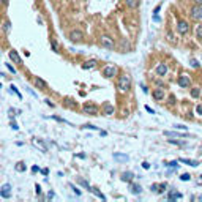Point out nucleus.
<instances>
[{
	"label": "nucleus",
	"instance_id": "nucleus-1",
	"mask_svg": "<svg viewBox=\"0 0 202 202\" xmlns=\"http://www.w3.org/2000/svg\"><path fill=\"white\" fill-rule=\"evenodd\" d=\"M131 87V81L128 76H120V81H119V88L122 92H128Z\"/></svg>",
	"mask_w": 202,
	"mask_h": 202
},
{
	"label": "nucleus",
	"instance_id": "nucleus-2",
	"mask_svg": "<svg viewBox=\"0 0 202 202\" xmlns=\"http://www.w3.org/2000/svg\"><path fill=\"white\" fill-rule=\"evenodd\" d=\"M100 41H101V44H103L106 49H109V50L114 49V41H112L111 38L107 36V35H103V36L100 38Z\"/></svg>",
	"mask_w": 202,
	"mask_h": 202
},
{
	"label": "nucleus",
	"instance_id": "nucleus-3",
	"mask_svg": "<svg viewBox=\"0 0 202 202\" xmlns=\"http://www.w3.org/2000/svg\"><path fill=\"white\" fill-rule=\"evenodd\" d=\"M191 16L193 19H196V21H201L202 19V5H196L191 8Z\"/></svg>",
	"mask_w": 202,
	"mask_h": 202
},
{
	"label": "nucleus",
	"instance_id": "nucleus-4",
	"mask_svg": "<svg viewBox=\"0 0 202 202\" xmlns=\"http://www.w3.org/2000/svg\"><path fill=\"white\" fill-rule=\"evenodd\" d=\"M177 30H178V33H182V35L188 33V30H189L188 22H186V21H178V24H177Z\"/></svg>",
	"mask_w": 202,
	"mask_h": 202
},
{
	"label": "nucleus",
	"instance_id": "nucleus-5",
	"mask_svg": "<svg viewBox=\"0 0 202 202\" xmlns=\"http://www.w3.org/2000/svg\"><path fill=\"white\" fill-rule=\"evenodd\" d=\"M82 111H84V114H90V115H95L96 112H98V107H96L95 104H84Z\"/></svg>",
	"mask_w": 202,
	"mask_h": 202
},
{
	"label": "nucleus",
	"instance_id": "nucleus-6",
	"mask_svg": "<svg viewBox=\"0 0 202 202\" xmlns=\"http://www.w3.org/2000/svg\"><path fill=\"white\" fill-rule=\"evenodd\" d=\"M178 85H180V87H183V88L189 87V85H191V79H189L186 74L180 76V77H178Z\"/></svg>",
	"mask_w": 202,
	"mask_h": 202
},
{
	"label": "nucleus",
	"instance_id": "nucleus-7",
	"mask_svg": "<svg viewBox=\"0 0 202 202\" xmlns=\"http://www.w3.org/2000/svg\"><path fill=\"white\" fill-rule=\"evenodd\" d=\"M103 73H104L106 77H114V76H117V68L115 67H106Z\"/></svg>",
	"mask_w": 202,
	"mask_h": 202
},
{
	"label": "nucleus",
	"instance_id": "nucleus-8",
	"mask_svg": "<svg viewBox=\"0 0 202 202\" xmlns=\"http://www.w3.org/2000/svg\"><path fill=\"white\" fill-rule=\"evenodd\" d=\"M81 38H82V32H81V30H73V32L69 33V40L74 41V43H77Z\"/></svg>",
	"mask_w": 202,
	"mask_h": 202
},
{
	"label": "nucleus",
	"instance_id": "nucleus-9",
	"mask_svg": "<svg viewBox=\"0 0 202 202\" xmlns=\"http://www.w3.org/2000/svg\"><path fill=\"white\" fill-rule=\"evenodd\" d=\"M155 71H156L158 76H166V73H168V67H166L164 63H160V65L156 67V69H155Z\"/></svg>",
	"mask_w": 202,
	"mask_h": 202
},
{
	"label": "nucleus",
	"instance_id": "nucleus-10",
	"mask_svg": "<svg viewBox=\"0 0 202 202\" xmlns=\"http://www.w3.org/2000/svg\"><path fill=\"white\" fill-rule=\"evenodd\" d=\"M153 98L156 100V101L164 100V90H163V88H156V90L153 92Z\"/></svg>",
	"mask_w": 202,
	"mask_h": 202
},
{
	"label": "nucleus",
	"instance_id": "nucleus-11",
	"mask_svg": "<svg viewBox=\"0 0 202 202\" xmlns=\"http://www.w3.org/2000/svg\"><path fill=\"white\" fill-rule=\"evenodd\" d=\"M10 189H11L10 185H3V186H2V191H0V196H2V197H10V196H11V191H10Z\"/></svg>",
	"mask_w": 202,
	"mask_h": 202
},
{
	"label": "nucleus",
	"instance_id": "nucleus-12",
	"mask_svg": "<svg viewBox=\"0 0 202 202\" xmlns=\"http://www.w3.org/2000/svg\"><path fill=\"white\" fill-rule=\"evenodd\" d=\"M180 163H183V164H188V166H193V168H196V166H199V161H194V160H188V158H180L178 160Z\"/></svg>",
	"mask_w": 202,
	"mask_h": 202
},
{
	"label": "nucleus",
	"instance_id": "nucleus-13",
	"mask_svg": "<svg viewBox=\"0 0 202 202\" xmlns=\"http://www.w3.org/2000/svg\"><path fill=\"white\" fill-rule=\"evenodd\" d=\"M114 160L115 161H122V163H126L130 160V156L128 155H120V153H114Z\"/></svg>",
	"mask_w": 202,
	"mask_h": 202
},
{
	"label": "nucleus",
	"instance_id": "nucleus-14",
	"mask_svg": "<svg viewBox=\"0 0 202 202\" xmlns=\"http://www.w3.org/2000/svg\"><path fill=\"white\" fill-rule=\"evenodd\" d=\"M10 59L14 62V63H21V57H19V54L16 50H10Z\"/></svg>",
	"mask_w": 202,
	"mask_h": 202
},
{
	"label": "nucleus",
	"instance_id": "nucleus-15",
	"mask_svg": "<svg viewBox=\"0 0 202 202\" xmlns=\"http://www.w3.org/2000/svg\"><path fill=\"white\" fill-rule=\"evenodd\" d=\"M130 189H131V193H133V194H141L142 193V188L139 185H136V183H131Z\"/></svg>",
	"mask_w": 202,
	"mask_h": 202
},
{
	"label": "nucleus",
	"instance_id": "nucleus-16",
	"mask_svg": "<svg viewBox=\"0 0 202 202\" xmlns=\"http://www.w3.org/2000/svg\"><path fill=\"white\" fill-rule=\"evenodd\" d=\"M35 87H36V88H44L46 82L41 79V77H35Z\"/></svg>",
	"mask_w": 202,
	"mask_h": 202
},
{
	"label": "nucleus",
	"instance_id": "nucleus-17",
	"mask_svg": "<svg viewBox=\"0 0 202 202\" xmlns=\"http://www.w3.org/2000/svg\"><path fill=\"white\" fill-rule=\"evenodd\" d=\"M133 172H123L122 174V180L123 182H133Z\"/></svg>",
	"mask_w": 202,
	"mask_h": 202
},
{
	"label": "nucleus",
	"instance_id": "nucleus-18",
	"mask_svg": "<svg viewBox=\"0 0 202 202\" xmlns=\"http://www.w3.org/2000/svg\"><path fill=\"white\" fill-rule=\"evenodd\" d=\"M95 65H96V60H88L87 63L82 65V68H84V69H90V68L95 67Z\"/></svg>",
	"mask_w": 202,
	"mask_h": 202
},
{
	"label": "nucleus",
	"instance_id": "nucleus-19",
	"mask_svg": "<svg viewBox=\"0 0 202 202\" xmlns=\"http://www.w3.org/2000/svg\"><path fill=\"white\" fill-rule=\"evenodd\" d=\"M139 2H141V0H126V5L130 6V8H136V6L139 5Z\"/></svg>",
	"mask_w": 202,
	"mask_h": 202
},
{
	"label": "nucleus",
	"instance_id": "nucleus-20",
	"mask_svg": "<svg viewBox=\"0 0 202 202\" xmlns=\"http://www.w3.org/2000/svg\"><path fill=\"white\" fill-rule=\"evenodd\" d=\"M164 136H170V137H182V136H185V134L174 133V131H164Z\"/></svg>",
	"mask_w": 202,
	"mask_h": 202
},
{
	"label": "nucleus",
	"instance_id": "nucleus-21",
	"mask_svg": "<svg viewBox=\"0 0 202 202\" xmlns=\"http://www.w3.org/2000/svg\"><path fill=\"white\" fill-rule=\"evenodd\" d=\"M104 114H114V106L112 104H106L104 106Z\"/></svg>",
	"mask_w": 202,
	"mask_h": 202
},
{
	"label": "nucleus",
	"instance_id": "nucleus-22",
	"mask_svg": "<svg viewBox=\"0 0 202 202\" xmlns=\"http://www.w3.org/2000/svg\"><path fill=\"white\" fill-rule=\"evenodd\" d=\"M180 197H182V194H180V193H175V191H174V193H169V199H170V201H174V199H180Z\"/></svg>",
	"mask_w": 202,
	"mask_h": 202
},
{
	"label": "nucleus",
	"instance_id": "nucleus-23",
	"mask_svg": "<svg viewBox=\"0 0 202 202\" xmlns=\"http://www.w3.org/2000/svg\"><path fill=\"white\" fill-rule=\"evenodd\" d=\"M90 191H92L93 194H96V196H98L100 199H104V196H103V194H101V193H100V191H98V189H96V188H92V186H90Z\"/></svg>",
	"mask_w": 202,
	"mask_h": 202
},
{
	"label": "nucleus",
	"instance_id": "nucleus-24",
	"mask_svg": "<svg viewBox=\"0 0 202 202\" xmlns=\"http://www.w3.org/2000/svg\"><path fill=\"white\" fill-rule=\"evenodd\" d=\"M199 95H201V90H199V88H193V90H191V96H193V98H197Z\"/></svg>",
	"mask_w": 202,
	"mask_h": 202
},
{
	"label": "nucleus",
	"instance_id": "nucleus-25",
	"mask_svg": "<svg viewBox=\"0 0 202 202\" xmlns=\"http://www.w3.org/2000/svg\"><path fill=\"white\" fill-rule=\"evenodd\" d=\"M79 185H81V186H84V188H87V189H90V185H88L85 180H79Z\"/></svg>",
	"mask_w": 202,
	"mask_h": 202
},
{
	"label": "nucleus",
	"instance_id": "nucleus-26",
	"mask_svg": "<svg viewBox=\"0 0 202 202\" xmlns=\"http://www.w3.org/2000/svg\"><path fill=\"white\" fill-rule=\"evenodd\" d=\"M189 178H191V177H189V174H182V175H180V180H185V182H188Z\"/></svg>",
	"mask_w": 202,
	"mask_h": 202
},
{
	"label": "nucleus",
	"instance_id": "nucleus-27",
	"mask_svg": "<svg viewBox=\"0 0 202 202\" xmlns=\"http://www.w3.org/2000/svg\"><path fill=\"white\" fill-rule=\"evenodd\" d=\"M196 33H197V36H199V38H202V24L196 29Z\"/></svg>",
	"mask_w": 202,
	"mask_h": 202
},
{
	"label": "nucleus",
	"instance_id": "nucleus-28",
	"mask_svg": "<svg viewBox=\"0 0 202 202\" xmlns=\"http://www.w3.org/2000/svg\"><path fill=\"white\" fill-rule=\"evenodd\" d=\"M166 188H168V185H166V183H161V185H160V189H158V193H163Z\"/></svg>",
	"mask_w": 202,
	"mask_h": 202
},
{
	"label": "nucleus",
	"instance_id": "nucleus-29",
	"mask_svg": "<svg viewBox=\"0 0 202 202\" xmlns=\"http://www.w3.org/2000/svg\"><path fill=\"white\" fill-rule=\"evenodd\" d=\"M10 22H5V24H3V30H5V32H10Z\"/></svg>",
	"mask_w": 202,
	"mask_h": 202
},
{
	"label": "nucleus",
	"instance_id": "nucleus-30",
	"mask_svg": "<svg viewBox=\"0 0 202 202\" xmlns=\"http://www.w3.org/2000/svg\"><path fill=\"white\" fill-rule=\"evenodd\" d=\"M50 46H52V49L57 52V49H59V44H57V41H52V43H50Z\"/></svg>",
	"mask_w": 202,
	"mask_h": 202
},
{
	"label": "nucleus",
	"instance_id": "nucleus-31",
	"mask_svg": "<svg viewBox=\"0 0 202 202\" xmlns=\"http://www.w3.org/2000/svg\"><path fill=\"white\" fill-rule=\"evenodd\" d=\"M196 112H197L199 115H202V104H199V106L196 107Z\"/></svg>",
	"mask_w": 202,
	"mask_h": 202
},
{
	"label": "nucleus",
	"instance_id": "nucleus-32",
	"mask_svg": "<svg viewBox=\"0 0 202 202\" xmlns=\"http://www.w3.org/2000/svg\"><path fill=\"white\" fill-rule=\"evenodd\" d=\"M191 67H194V68H197V67H199V63H197V60H191Z\"/></svg>",
	"mask_w": 202,
	"mask_h": 202
},
{
	"label": "nucleus",
	"instance_id": "nucleus-33",
	"mask_svg": "<svg viewBox=\"0 0 202 202\" xmlns=\"http://www.w3.org/2000/svg\"><path fill=\"white\" fill-rule=\"evenodd\" d=\"M16 169H18V170H25V166L21 163V166H16Z\"/></svg>",
	"mask_w": 202,
	"mask_h": 202
},
{
	"label": "nucleus",
	"instance_id": "nucleus-34",
	"mask_svg": "<svg viewBox=\"0 0 202 202\" xmlns=\"http://www.w3.org/2000/svg\"><path fill=\"white\" fill-rule=\"evenodd\" d=\"M142 168H144V169H149V168H150V164H149L147 161H144V163H142Z\"/></svg>",
	"mask_w": 202,
	"mask_h": 202
},
{
	"label": "nucleus",
	"instance_id": "nucleus-35",
	"mask_svg": "<svg viewBox=\"0 0 202 202\" xmlns=\"http://www.w3.org/2000/svg\"><path fill=\"white\" fill-rule=\"evenodd\" d=\"M175 128H177V130H183V131H186V126H183V125H175Z\"/></svg>",
	"mask_w": 202,
	"mask_h": 202
},
{
	"label": "nucleus",
	"instance_id": "nucleus-36",
	"mask_svg": "<svg viewBox=\"0 0 202 202\" xmlns=\"http://www.w3.org/2000/svg\"><path fill=\"white\" fill-rule=\"evenodd\" d=\"M71 188H73V189H74V193H76V194H81V191H79V189H77V188H76V186H74V185H71Z\"/></svg>",
	"mask_w": 202,
	"mask_h": 202
},
{
	"label": "nucleus",
	"instance_id": "nucleus-37",
	"mask_svg": "<svg viewBox=\"0 0 202 202\" xmlns=\"http://www.w3.org/2000/svg\"><path fill=\"white\" fill-rule=\"evenodd\" d=\"M145 109H147V111H149V112H150V114H155V112H153V109H152V107H149V106H145Z\"/></svg>",
	"mask_w": 202,
	"mask_h": 202
},
{
	"label": "nucleus",
	"instance_id": "nucleus-38",
	"mask_svg": "<svg viewBox=\"0 0 202 202\" xmlns=\"http://www.w3.org/2000/svg\"><path fill=\"white\" fill-rule=\"evenodd\" d=\"M6 67H8V69H10V71H11V73H14V68H13V67H11V65H6Z\"/></svg>",
	"mask_w": 202,
	"mask_h": 202
},
{
	"label": "nucleus",
	"instance_id": "nucleus-39",
	"mask_svg": "<svg viewBox=\"0 0 202 202\" xmlns=\"http://www.w3.org/2000/svg\"><path fill=\"white\" fill-rule=\"evenodd\" d=\"M196 3H199V5H202V0H196Z\"/></svg>",
	"mask_w": 202,
	"mask_h": 202
},
{
	"label": "nucleus",
	"instance_id": "nucleus-40",
	"mask_svg": "<svg viewBox=\"0 0 202 202\" xmlns=\"http://www.w3.org/2000/svg\"><path fill=\"white\" fill-rule=\"evenodd\" d=\"M6 2H8V0H0V3H6Z\"/></svg>",
	"mask_w": 202,
	"mask_h": 202
},
{
	"label": "nucleus",
	"instance_id": "nucleus-41",
	"mask_svg": "<svg viewBox=\"0 0 202 202\" xmlns=\"http://www.w3.org/2000/svg\"><path fill=\"white\" fill-rule=\"evenodd\" d=\"M2 76H3V74H2V73H0V77H2Z\"/></svg>",
	"mask_w": 202,
	"mask_h": 202
}]
</instances>
